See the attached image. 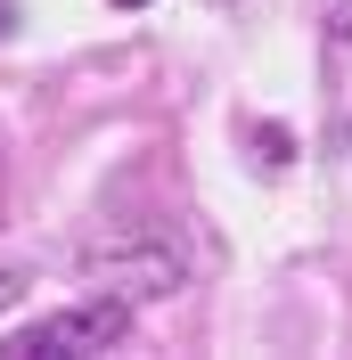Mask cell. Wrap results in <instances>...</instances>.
Listing matches in <instances>:
<instances>
[{
  "mask_svg": "<svg viewBox=\"0 0 352 360\" xmlns=\"http://www.w3.org/2000/svg\"><path fill=\"white\" fill-rule=\"evenodd\" d=\"M82 278L99 295H123V303H156V295H180L189 287V246H180L172 221H99L82 238Z\"/></svg>",
  "mask_w": 352,
  "mask_h": 360,
  "instance_id": "obj_1",
  "label": "cell"
},
{
  "mask_svg": "<svg viewBox=\"0 0 352 360\" xmlns=\"http://www.w3.org/2000/svg\"><path fill=\"white\" fill-rule=\"evenodd\" d=\"M132 344V303L123 295H90V303H66V311L33 319L0 344V360H99Z\"/></svg>",
  "mask_w": 352,
  "mask_h": 360,
  "instance_id": "obj_2",
  "label": "cell"
},
{
  "mask_svg": "<svg viewBox=\"0 0 352 360\" xmlns=\"http://www.w3.org/2000/svg\"><path fill=\"white\" fill-rule=\"evenodd\" d=\"M328 33H336V41L352 49V0H328Z\"/></svg>",
  "mask_w": 352,
  "mask_h": 360,
  "instance_id": "obj_3",
  "label": "cell"
},
{
  "mask_svg": "<svg viewBox=\"0 0 352 360\" xmlns=\"http://www.w3.org/2000/svg\"><path fill=\"white\" fill-rule=\"evenodd\" d=\"M8 295H17V278H8V270H0V303H8Z\"/></svg>",
  "mask_w": 352,
  "mask_h": 360,
  "instance_id": "obj_4",
  "label": "cell"
},
{
  "mask_svg": "<svg viewBox=\"0 0 352 360\" xmlns=\"http://www.w3.org/2000/svg\"><path fill=\"white\" fill-rule=\"evenodd\" d=\"M123 8H148V0H123Z\"/></svg>",
  "mask_w": 352,
  "mask_h": 360,
  "instance_id": "obj_5",
  "label": "cell"
},
{
  "mask_svg": "<svg viewBox=\"0 0 352 360\" xmlns=\"http://www.w3.org/2000/svg\"><path fill=\"white\" fill-rule=\"evenodd\" d=\"M344 148H352V131H344Z\"/></svg>",
  "mask_w": 352,
  "mask_h": 360,
  "instance_id": "obj_6",
  "label": "cell"
}]
</instances>
